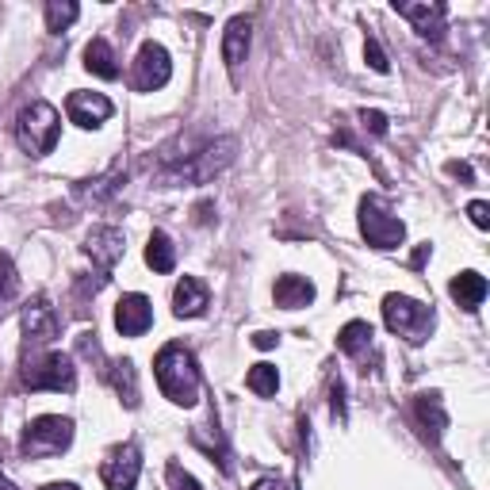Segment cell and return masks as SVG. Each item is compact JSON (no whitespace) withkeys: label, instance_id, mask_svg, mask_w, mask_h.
Wrapping results in <instances>:
<instances>
[{"label":"cell","instance_id":"1","mask_svg":"<svg viewBox=\"0 0 490 490\" xmlns=\"http://www.w3.org/2000/svg\"><path fill=\"white\" fill-rule=\"evenodd\" d=\"M153 376H158L161 395L169 398L173 406H196L200 403V368L196 356H192L184 345H165V349L153 356Z\"/></svg>","mask_w":490,"mask_h":490},{"label":"cell","instance_id":"2","mask_svg":"<svg viewBox=\"0 0 490 490\" xmlns=\"http://www.w3.org/2000/svg\"><path fill=\"white\" fill-rule=\"evenodd\" d=\"M234 153H238V138H218L200 153H188V161H180L173 173H165V184H208V180H215L234 161Z\"/></svg>","mask_w":490,"mask_h":490},{"label":"cell","instance_id":"3","mask_svg":"<svg viewBox=\"0 0 490 490\" xmlns=\"http://www.w3.org/2000/svg\"><path fill=\"white\" fill-rule=\"evenodd\" d=\"M16 135H20V146L31 153V158H43L58 146L61 138V115L54 111V104L46 100H35L31 108L20 111V123H16Z\"/></svg>","mask_w":490,"mask_h":490},{"label":"cell","instance_id":"4","mask_svg":"<svg viewBox=\"0 0 490 490\" xmlns=\"http://www.w3.org/2000/svg\"><path fill=\"white\" fill-rule=\"evenodd\" d=\"M69 445H73V421L58 414H43L23 429L20 453L28 460H46V456H61Z\"/></svg>","mask_w":490,"mask_h":490},{"label":"cell","instance_id":"5","mask_svg":"<svg viewBox=\"0 0 490 490\" xmlns=\"http://www.w3.org/2000/svg\"><path fill=\"white\" fill-rule=\"evenodd\" d=\"M383 322L391 333H403L406 341L421 345L433 330V306H425L410 295H387L383 299Z\"/></svg>","mask_w":490,"mask_h":490},{"label":"cell","instance_id":"6","mask_svg":"<svg viewBox=\"0 0 490 490\" xmlns=\"http://www.w3.org/2000/svg\"><path fill=\"white\" fill-rule=\"evenodd\" d=\"M23 383H28L31 391H73V383H77L73 360L66 353L31 356L28 364H23Z\"/></svg>","mask_w":490,"mask_h":490},{"label":"cell","instance_id":"7","mask_svg":"<svg viewBox=\"0 0 490 490\" xmlns=\"http://www.w3.org/2000/svg\"><path fill=\"white\" fill-rule=\"evenodd\" d=\"M360 234L368 238V245H376V249H395V245H403L406 226L376 196H364L360 200Z\"/></svg>","mask_w":490,"mask_h":490},{"label":"cell","instance_id":"8","mask_svg":"<svg viewBox=\"0 0 490 490\" xmlns=\"http://www.w3.org/2000/svg\"><path fill=\"white\" fill-rule=\"evenodd\" d=\"M169 77H173V61H169V50H165L161 43H142L138 50V61H135V88L138 93H158V88L169 85Z\"/></svg>","mask_w":490,"mask_h":490},{"label":"cell","instance_id":"9","mask_svg":"<svg viewBox=\"0 0 490 490\" xmlns=\"http://www.w3.org/2000/svg\"><path fill=\"white\" fill-rule=\"evenodd\" d=\"M138 475H142V456L135 445L111 448V456L104 460V468H100V479H104L108 490H135Z\"/></svg>","mask_w":490,"mask_h":490},{"label":"cell","instance_id":"10","mask_svg":"<svg viewBox=\"0 0 490 490\" xmlns=\"http://www.w3.org/2000/svg\"><path fill=\"white\" fill-rule=\"evenodd\" d=\"M111 100L104 93H69L66 100V115H69V123H77L81 131H93V127L100 123H108L111 119Z\"/></svg>","mask_w":490,"mask_h":490},{"label":"cell","instance_id":"11","mask_svg":"<svg viewBox=\"0 0 490 490\" xmlns=\"http://www.w3.org/2000/svg\"><path fill=\"white\" fill-rule=\"evenodd\" d=\"M150 326H153V306H150L146 295L131 291L115 303V330H119L123 338H142Z\"/></svg>","mask_w":490,"mask_h":490},{"label":"cell","instance_id":"12","mask_svg":"<svg viewBox=\"0 0 490 490\" xmlns=\"http://www.w3.org/2000/svg\"><path fill=\"white\" fill-rule=\"evenodd\" d=\"M85 253L100 265V273H111V268L123 261V253H127L123 230H115V226H96L93 234L85 238Z\"/></svg>","mask_w":490,"mask_h":490},{"label":"cell","instance_id":"13","mask_svg":"<svg viewBox=\"0 0 490 490\" xmlns=\"http://www.w3.org/2000/svg\"><path fill=\"white\" fill-rule=\"evenodd\" d=\"M23 333H28V341L35 345H46L58 338V314L54 306H50L46 299H35L23 306Z\"/></svg>","mask_w":490,"mask_h":490},{"label":"cell","instance_id":"14","mask_svg":"<svg viewBox=\"0 0 490 490\" xmlns=\"http://www.w3.org/2000/svg\"><path fill=\"white\" fill-rule=\"evenodd\" d=\"M208 283L196 280V276H184L176 283V291H173V314L176 318H200L203 311H208Z\"/></svg>","mask_w":490,"mask_h":490},{"label":"cell","instance_id":"15","mask_svg":"<svg viewBox=\"0 0 490 490\" xmlns=\"http://www.w3.org/2000/svg\"><path fill=\"white\" fill-rule=\"evenodd\" d=\"M395 12L414 23V31L421 38H433L437 43L445 35V4H395Z\"/></svg>","mask_w":490,"mask_h":490},{"label":"cell","instance_id":"16","mask_svg":"<svg viewBox=\"0 0 490 490\" xmlns=\"http://www.w3.org/2000/svg\"><path fill=\"white\" fill-rule=\"evenodd\" d=\"M249 31H253V23L238 16V20H230L226 23V31H223V61H226V69L238 77L241 69V61L245 54H249Z\"/></svg>","mask_w":490,"mask_h":490},{"label":"cell","instance_id":"17","mask_svg":"<svg viewBox=\"0 0 490 490\" xmlns=\"http://www.w3.org/2000/svg\"><path fill=\"white\" fill-rule=\"evenodd\" d=\"M273 295H276V306H283V311H299V306L314 303V283L306 276H280Z\"/></svg>","mask_w":490,"mask_h":490},{"label":"cell","instance_id":"18","mask_svg":"<svg viewBox=\"0 0 490 490\" xmlns=\"http://www.w3.org/2000/svg\"><path fill=\"white\" fill-rule=\"evenodd\" d=\"M85 69L104 77V81L119 77V61H115V50L108 46V38H93V43L85 46Z\"/></svg>","mask_w":490,"mask_h":490},{"label":"cell","instance_id":"19","mask_svg":"<svg viewBox=\"0 0 490 490\" xmlns=\"http://www.w3.org/2000/svg\"><path fill=\"white\" fill-rule=\"evenodd\" d=\"M448 291H453V299L463 306V311H475V306L486 299V280L479 273H460V276H453V283H448Z\"/></svg>","mask_w":490,"mask_h":490},{"label":"cell","instance_id":"20","mask_svg":"<svg viewBox=\"0 0 490 490\" xmlns=\"http://www.w3.org/2000/svg\"><path fill=\"white\" fill-rule=\"evenodd\" d=\"M146 265L153 273H173L176 268V245L165 230H153L150 234V245H146Z\"/></svg>","mask_w":490,"mask_h":490},{"label":"cell","instance_id":"21","mask_svg":"<svg viewBox=\"0 0 490 490\" xmlns=\"http://www.w3.org/2000/svg\"><path fill=\"white\" fill-rule=\"evenodd\" d=\"M111 387H115V395H119L131 410L138 406V376H135L131 360H115V364H111Z\"/></svg>","mask_w":490,"mask_h":490},{"label":"cell","instance_id":"22","mask_svg":"<svg viewBox=\"0 0 490 490\" xmlns=\"http://www.w3.org/2000/svg\"><path fill=\"white\" fill-rule=\"evenodd\" d=\"M372 338H376V333H372V326L368 322H349V326H345L341 333H338V349L345 353V356H360L372 345Z\"/></svg>","mask_w":490,"mask_h":490},{"label":"cell","instance_id":"23","mask_svg":"<svg viewBox=\"0 0 490 490\" xmlns=\"http://www.w3.org/2000/svg\"><path fill=\"white\" fill-rule=\"evenodd\" d=\"M119 180H123V165H115V169L108 176H100V180H88V184H77V200H85V203H100V200H108L115 188H119Z\"/></svg>","mask_w":490,"mask_h":490},{"label":"cell","instance_id":"24","mask_svg":"<svg viewBox=\"0 0 490 490\" xmlns=\"http://www.w3.org/2000/svg\"><path fill=\"white\" fill-rule=\"evenodd\" d=\"M245 387H249L253 395H261V398H273L276 387H280V372H276V364H253L249 376H245Z\"/></svg>","mask_w":490,"mask_h":490},{"label":"cell","instance_id":"25","mask_svg":"<svg viewBox=\"0 0 490 490\" xmlns=\"http://www.w3.org/2000/svg\"><path fill=\"white\" fill-rule=\"evenodd\" d=\"M77 16H81V8H77L73 0H50L46 4V31H54V35L66 31Z\"/></svg>","mask_w":490,"mask_h":490},{"label":"cell","instance_id":"26","mask_svg":"<svg viewBox=\"0 0 490 490\" xmlns=\"http://www.w3.org/2000/svg\"><path fill=\"white\" fill-rule=\"evenodd\" d=\"M418 414H421L425 425L433 421V437L445 429V410H441V398H437V395H421L418 398Z\"/></svg>","mask_w":490,"mask_h":490},{"label":"cell","instance_id":"27","mask_svg":"<svg viewBox=\"0 0 490 490\" xmlns=\"http://www.w3.org/2000/svg\"><path fill=\"white\" fill-rule=\"evenodd\" d=\"M12 295H16V268L0 253V299H12Z\"/></svg>","mask_w":490,"mask_h":490},{"label":"cell","instance_id":"28","mask_svg":"<svg viewBox=\"0 0 490 490\" xmlns=\"http://www.w3.org/2000/svg\"><path fill=\"white\" fill-rule=\"evenodd\" d=\"M169 490H203L196 483V475H188L180 463H169Z\"/></svg>","mask_w":490,"mask_h":490},{"label":"cell","instance_id":"29","mask_svg":"<svg viewBox=\"0 0 490 490\" xmlns=\"http://www.w3.org/2000/svg\"><path fill=\"white\" fill-rule=\"evenodd\" d=\"M364 58H368V66L376 69V73H387L391 69V61H387V54H383V46L376 43V38L368 35V43H364Z\"/></svg>","mask_w":490,"mask_h":490},{"label":"cell","instance_id":"30","mask_svg":"<svg viewBox=\"0 0 490 490\" xmlns=\"http://www.w3.org/2000/svg\"><path fill=\"white\" fill-rule=\"evenodd\" d=\"M360 123H364V131H372V135H387V115L383 111H360Z\"/></svg>","mask_w":490,"mask_h":490},{"label":"cell","instance_id":"31","mask_svg":"<svg viewBox=\"0 0 490 490\" xmlns=\"http://www.w3.org/2000/svg\"><path fill=\"white\" fill-rule=\"evenodd\" d=\"M468 215H471V223L479 226V230H486L490 226V203H483V200H475L471 208H468Z\"/></svg>","mask_w":490,"mask_h":490},{"label":"cell","instance_id":"32","mask_svg":"<svg viewBox=\"0 0 490 490\" xmlns=\"http://www.w3.org/2000/svg\"><path fill=\"white\" fill-rule=\"evenodd\" d=\"M253 490H291V486L283 483V479H273V475H268V479H257Z\"/></svg>","mask_w":490,"mask_h":490},{"label":"cell","instance_id":"33","mask_svg":"<svg viewBox=\"0 0 490 490\" xmlns=\"http://www.w3.org/2000/svg\"><path fill=\"white\" fill-rule=\"evenodd\" d=\"M276 341H280V338H276V333H268V330H265V333H257V338H253L257 349H273Z\"/></svg>","mask_w":490,"mask_h":490},{"label":"cell","instance_id":"34","mask_svg":"<svg viewBox=\"0 0 490 490\" xmlns=\"http://www.w3.org/2000/svg\"><path fill=\"white\" fill-rule=\"evenodd\" d=\"M448 173H453V176H463V180H471L475 173L468 169V165H460V161H453V165H448Z\"/></svg>","mask_w":490,"mask_h":490},{"label":"cell","instance_id":"35","mask_svg":"<svg viewBox=\"0 0 490 490\" xmlns=\"http://www.w3.org/2000/svg\"><path fill=\"white\" fill-rule=\"evenodd\" d=\"M425 257H429V241H425V245H418V253H414V261H410V265H414V268H421V265H425Z\"/></svg>","mask_w":490,"mask_h":490},{"label":"cell","instance_id":"36","mask_svg":"<svg viewBox=\"0 0 490 490\" xmlns=\"http://www.w3.org/2000/svg\"><path fill=\"white\" fill-rule=\"evenodd\" d=\"M43 490H77V486L73 483H46Z\"/></svg>","mask_w":490,"mask_h":490},{"label":"cell","instance_id":"37","mask_svg":"<svg viewBox=\"0 0 490 490\" xmlns=\"http://www.w3.org/2000/svg\"><path fill=\"white\" fill-rule=\"evenodd\" d=\"M0 490H16V483H12V479H4V475H0Z\"/></svg>","mask_w":490,"mask_h":490}]
</instances>
